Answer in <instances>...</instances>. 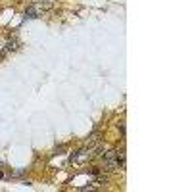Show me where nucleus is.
I'll return each instance as SVG.
<instances>
[{
  "mask_svg": "<svg viewBox=\"0 0 192 192\" xmlns=\"http://www.w3.org/2000/svg\"><path fill=\"white\" fill-rule=\"evenodd\" d=\"M94 148H96V142L90 144L89 148H81V150H77L75 154L69 156V161H71V163H85V161H89L90 158H94Z\"/></svg>",
  "mask_w": 192,
  "mask_h": 192,
  "instance_id": "1",
  "label": "nucleus"
},
{
  "mask_svg": "<svg viewBox=\"0 0 192 192\" xmlns=\"http://www.w3.org/2000/svg\"><path fill=\"white\" fill-rule=\"evenodd\" d=\"M17 44H19V42H17V39H10V40L6 42V50H15Z\"/></svg>",
  "mask_w": 192,
  "mask_h": 192,
  "instance_id": "2",
  "label": "nucleus"
},
{
  "mask_svg": "<svg viewBox=\"0 0 192 192\" xmlns=\"http://www.w3.org/2000/svg\"><path fill=\"white\" fill-rule=\"evenodd\" d=\"M98 136H100V133H98V131H94V133L89 136V144H94V142H98V140H100Z\"/></svg>",
  "mask_w": 192,
  "mask_h": 192,
  "instance_id": "3",
  "label": "nucleus"
},
{
  "mask_svg": "<svg viewBox=\"0 0 192 192\" xmlns=\"http://www.w3.org/2000/svg\"><path fill=\"white\" fill-rule=\"evenodd\" d=\"M23 173H25V169H15V171H12V173H10L8 177H12V179H14V177H21Z\"/></svg>",
  "mask_w": 192,
  "mask_h": 192,
  "instance_id": "4",
  "label": "nucleus"
},
{
  "mask_svg": "<svg viewBox=\"0 0 192 192\" xmlns=\"http://www.w3.org/2000/svg\"><path fill=\"white\" fill-rule=\"evenodd\" d=\"M2 165H4V161H2V160H0V167H2Z\"/></svg>",
  "mask_w": 192,
  "mask_h": 192,
  "instance_id": "5",
  "label": "nucleus"
}]
</instances>
